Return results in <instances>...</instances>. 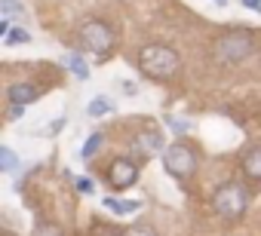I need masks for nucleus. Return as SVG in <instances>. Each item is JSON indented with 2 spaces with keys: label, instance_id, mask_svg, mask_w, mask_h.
I'll return each mask as SVG.
<instances>
[{
  "label": "nucleus",
  "instance_id": "9d476101",
  "mask_svg": "<svg viewBox=\"0 0 261 236\" xmlns=\"http://www.w3.org/2000/svg\"><path fill=\"white\" fill-rule=\"evenodd\" d=\"M65 62H68V71H71L77 80H86V77H89V68L83 65V58H80V55H68Z\"/></svg>",
  "mask_w": 261,
  "mask_h": 236
},
{
  "label": "nucleus",
  "instance_id": "423d86ee",
  "mask_svg": "<svg viewBox=\"0 0 261 236\" xmlns=\"http://www.w3.org/2000/svg\"><path fill=\"white\" fill-rule=\"evenodd\" d=\"M139 181V166L133 160H126V157H117L111 166H108V184L117 187V190H126V187H133Z\"/></svg>",
  "mask_w": 261,
  "mask_h": 236
},
{
  "label": "nucleus",
  "instance_id": "f03ea898",
  "mask_svg": "<svg viewBox=\"0 0 261 236\" xmlns=\"http://www.w3.org/2000/svg\"><path fill=\"white\" fill-rule=\"evenodd\" d=\"M163 166H166V172L172 175V178H191L194 175V169H197V154L191 151V144H185V141H175V144H169L166 151H163Z\"/></svg>",
  "mask_w": 261,
  "mask_h": 236
},
{
  "label": "nucleus",
  "instance_id": "9b49d317",
  "mask_svg": "<svg viewBox=\"0 0 261 236\" xmlns=\"http://www.w3.org/2000/svg\"><path fill=\"white\" fill-rule=\"evenodd\" d=\"M86 113L89 116H105V113H111V101L108 98H92L89 107H86Z\"/></svg>",
  "mask_w": 261,
  "mask_h": 236
},
{
  "label": "nucleus",
  "instance_id": "f8f14e48",
  "mask_svg": "<svg viewBox=\"0 0 261 236\" xmlns=\"http://www.w3.org/2000/svg\"><path fill=\"white\" fill-rule=\"evenodd\" d=\"M160 144H163V138H160L157 132H145V135L139 138V148H142V151H148V154H154Z\"/></svg>",
  "mask_w": 261,
  "mask_h": 236
},
{
  "label": "nucleus",
  "instance_id": "2eb2a0df",
  "mask_svg": "<svg viewBox=\"0 0 261 236\" xmlns=\"http://www.w3.org/2000/svg\"><path fill=\"white\" fill-rule=\"evenodd\" d=\"M101 148V135L98 132H92L89 138H86V144H83V160H89V157H95V151Z\"/></svg>",
  "mask_w": 261,
  "mask_h": 236
},
{
  "label": "nucleus",
  "instance_id": "dca6fc26",
  "mask_svg": "<svg viewBox=\"0 0 261 236\" xmlns=\"http://www.w3.org/2000/svg\"><path fill=\"white\" fill-rule=\"evenodd\" d=\"M0 10H4V19H13V16H19V13H25V10L19 7V0H0Z\"/></svg>",
  "mask_w": 261,
  "mask_h": 236
},
{
  "label": "nucleus",
  "instance_id": "a211bd4d",
  "mask_svg": "<svg viewBox=\"0 0 261 236\" xmlns=\"http://www.w3.org/2000/svg\"><path fill=\"white\" fill-rule=\"evenodd\" d=\"M74 184H77V190H80V193H92V181H89V178H77Z\"/></svg>",
  "mask_w": 261,
  "mask_h": 236
},
{
  "label": "nucleus",
  "instance_id": "1a4fd4ad",
  "mask_svg": "<svg viewBox=\"0 0 261 236\" xmlns=\"http://www.w3.org/2000/svg\"><path fill=\"white\" fill-rule=\"evenodd\" d=\"M105 209H111L114 215H133V212L142 209V202L139 199H114V196H108L105 199Z\"/></svg>",
  "mask_w": 261,
  "mask_h": 236
},
{
  "label": "nucleus",
  "instance_id": "ddd939ff",
  "mask_svg": "<svg viewBox=\"0 0 261 236\" xmlns=\"http://www.w3.org/2000/svg\"><path fill=\"white\" fill-rule=\"evenodd\" d=\"M16 166H19L16 154L10 148H0V169H4V172H16Z\"/></svg>",
  "mask_w": 261,
  "mask_h": 236
},
{
  "label": "nucleus",
  "instance_id": "0eeeda50",
  "mask_svg": "<svg viewBox=\"0 0 261 236\" xmlns=\"http://www.w3.org/2000/svg\"><path fill=\"white\" fill-rule=\"evenodd\" d=\"M34 98H37V86L34 83H13L10 86V101L13 104L22 107V104H31Z\"/></svg>",
  "mask_w": 261,
  "mask_h": 236
},
{
  "label": "nucleus",
  "instance_id": "7ed1b4c3",
  "mask_svg": "<svg viewBox=\"0 0 261 236\" xmlns=\"http://www.w3.org/2000/svg\"><path fill=\"white\" fill-rule=\"evenodd\" d=\"M212 205H215V212H218L221 218L233 221V218H240V215L246 212L249 196H246V190H243L240 184H224V187H218V190H215Z\"/></svg>",
  "mask_w": 261,
  "mask_h": 236
},
{
  "label": "nucleus",
  "instance_id": "aec40b11",
  "mask_svg": "<svg viewBox=\"0 0 261 236\" xmlns=\"http://www.w3.org/2000/svg\"><path fill=\"white\" fill-rule=\"evenodd\" d=\"M221 4H224V0H221Z\"/></svg>",
  "mask_w": 261,
  "mask_h": 236
},
{
  "label": "nucleus",
  "instance_id": "f3484780",
  "mask_svg": "<svg viewBox=\"0 0 261 236\" xmlns=\"http://www.w3.org/2000/svg\"><path fill=\"white\" fill-rule=\"evenodd\" d=\"M126 236H157L151 227H133V230H126Z\"/></svg>",
  "mask_w": 261,
  "mask_h": 236
},
{
  "label": "nucleus",
  "instance_id": "39448f33",
  "mask_svg": "<svg viewBox=\"0 0 261 236\" xmlns=\"http://www.w3.org/2000/svg\"><path fill=\"white\" fill-rule=\"evenodd\" d=\"M249 52H252V37H249V34H240V31L224 34V37L215 43V58H218V62H227V65L243 62Z\"/></svg>",
  "mask_w": 261,
  "mask_h": 236
},
{
  "label": "nucleus",
  "instance_id": "6e6552de",
  "mask_svg": "<svg viewBox=\"0 0 261 236\" xmlns=\"http://www.w3.org/2000/svg\"><path fill=\"white\" fill-rule=\"evenodd\" d=\"M243 172H246V178L261 181V148H252V151L243 157Z\"/></svg>",
  "mask_w": 261,
  "mask_h": 236
},
{
  "label": "nucleus",
  "instance_id": "4468645a",
  "mask_svg": "<svg viewBox=\"0 0 261 236\" xmlns=\"http://www.w3.org/2000/svg\"><path fill=\"white\" fill-rule=\"evenodd\" d=\"M28 40H31V34H28L25 28H13L10 37H7V46H22V43H28Z\"/></svg>",
  "mask_w": 261,
  "mask_h": 236
},
{
  "label": "nucleus",
  "instance_id": "20e7f679",
  "mask_svg": "<svg viewBox=\"0 0 261 236\" xmlns=\"http://www.w3.org/2000/svg\"><path fill=\"white\" fill-rule=\"evenodd\" d=\"M80 43H83V49H89V52H95V55H105V52L114 46V31H111L108 22L89 19V22L80 25Z\"/></svg>",
  "mask_w": 261,
  "mask_h": 236
},
{
  "label": "nucleus",
  "instance_id": "f257e3e1",
  "mask_svg": "<svg viewBox=\"0 0 261 236\" xmlns=\"http://www.w3.org/2000/svg\"><path fill=\"white\" fill-rule=\"evenodd\" d=\"M139 68L151 80H172L178 74V68H181V58H178L175 49H169L163 43H148L139 52Z\"/></svg>",
  "mask_w": 261,
  "mask_h": 236
},
{
  "label": "nucleus",
  "instance_id": "6ab92c4d",
  "mask_svg": "<svg viewBox=\"0 0 261 236\" xmlns=\"http://www.w3.org/2000/svg\"><path fill=\"white\" fill-rule=\"evenodd\" d=\"M243 7H249V10H255V13H261V0H243Z\"/></svg>",
  "mask_w": 261,
  "mask_h": 236
}]
</instances>
